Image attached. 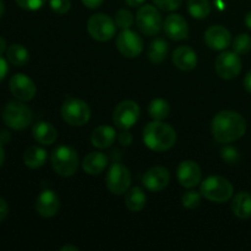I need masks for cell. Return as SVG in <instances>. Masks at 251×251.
I'll use <instances>...</instances> for the list:
<instances>
[{"label": "cell", "instance_id": "6da1fadb", "mask_svg": "<svg viewBox=\"0 0 251 251\" xmlns=\"http://www.w3.org/2000/svg\"><path fill=\"white\" fill-rule=\"evenodd\" d=\"M211 131L217 142L229 144L239 140L247 131L245 119L237 112L223 110L215 115L211 124Z\"/></svg>", "mask_w": 251, "mask_h": 251}, {"label": "cell", "instance_id": "7a4b0ae2", "mask_svg": "<svg viewBox=\"0 0 251 251\" xmlns=\"http://www.w3.org/2000/svg\"><path fill=\"white\" fill-rule=\"evenodd\" d=\"M176 130L162 120H154L145 126L144 142L152 151H168L176 145Z\"/></svg>", "mask_w": 251, "mask_h": 251}, {"label": "cell", "instance_id": "3957f363", "mask_svg": "<svg viewBox=\"0 0 251 251\" xmlns=\"http://www.w3.org/2000/svg\"><path fill=\"white\" fill-rule=\"evenodd\" d=\"M51 167L56 174L64 178L73 176L78 168L77 152L69 146H59L51 152Z\"/></svg>", "mask_w": 251, "mask_h": 251}, {"label": "cell", "instance_id": "277c9868", "mask_svg": "<svg viewBox=\"0 0 251 251\" xmlns=\"http://www.w3.org/2000/svg\"><path fill=\"white\" fill-rule=\"evenodd\" d=\"M200 193L208 201L222 203L233 196V185L223 176H208L201 184Z\"/></svg>", "mask_w": 251, "mask_h": 251}, {"label": "cell", "instance_id": "5b68a950", "mask_svg": "<svg viewBox=\"0 0 251 251\" xmlns=\"http://www.w3.org/2000/svg\"><path fill=\"white\" fill-rule=\"evenodd\" d=\"M5 124L12 130H24L32 124L33 114L31 109L19 100H11L2 110Z\"/></svg>", "mask_w": 251, "mask_h": 251}, {"label": "cell", "instance_id": "8992f818", "mask_svg": "<svg viewBox=\"0 0 251 251\" xmlns=\"http://www.w3.org/2000/svg\"><path fill=\"white\" fill-rule=\"evenodd\" d=\"M60 113L63 119L73 126H82L91 118L88 104L78 98H68L61 105Z\"/></svg>", "mask_w": 251, "mask_h": 251}, {"label": "cell", "instance_id": "52a82bcc", "mask_svg": "<svg viewBox=\"0 0 251 251\" xmlns=\"http://www.w3.org/2000/svg\"><path fill=\"white\" fill-rule=\"evenodd\" d=\"M117 25L105 14H96L88 19L87 32L98 42H107L114 37Z\"/></svg>", "mask_w": 251, "mask_h": 251}, {"label": "cell", "instance_id": "ba28073f", "mask_svg": "<svg viewBox=\"0 0 251 251\" xmlns=\"http://www.w3.org/2000/svg\"><path fill=\"white\" fill-rule=\"evenodd\" d=\"M136 25L145 36H156L162 29V17L156 7L144 5L137 10Z\"/></svg>", "mask_w": 251, "mask_h": 251}, {"label": "cell", "instance_id": "9c48e42d", "mask_svg": "<svg viewBox=\"0 0 251 251\" xmlns=\"http://www.w3.org/2000/svg\"><path fill=\"white\" fill-rule=\"evenodd\" d=\"M131 184V174L130 171L122 163H114L108 169L105 176L107 189L114 195H122L126 193Z\"/></svg>", "mask_w": 251, "mask_h": 251}, {"label": "cell", "instance_id": "30bf717a", "mask_svg": "<svg viewBox=\"0 0 251 251\" xmlns=\"http://www.w3.org/2000/svg\"><path fill=\"white\" fill-rule=\"evenodd\" d=\"M140 118V107L134 100H123L115 107L113 122L120 130H129Z\"/></svg>", "mask_w": 251, "mask_h": 251}, {"label": "cell", "instance_id": "8fae6325", "mask_svg": "<svg viewBox=\"0 0 251 251\" xmlns=\"http://www.w3.org/2000/svg\"><path fill=\"white\" fill-rule=\"evenodd\" d=\"M117 48L126 58H136L144 50V41L136 32L123 29L117 37Z\"/></svg>", "mask_w": 251, "mask_h": 251}, {"label": "cell", "instance_id": "7c38bea8", "mask_svg": "<svg viewBox=\"0 0 251 251\" xmlns=\"http://www.w3.org/2000/svg\"><path fill=\"white\" fill-rule=\"evenodd\" d=\"M215 68L220 77L232 80L242 71V59L235 51H223L217 56Z\"/></svg>", "mask_w": 251, "mask_h": 251}, {"label": "cell", "instance_id": "4fadbf2b", "mask_svg": "<svg viewBox=\"0 0 251 251\" xmlns=\"http://www.w3.org/2000/svg\"><path fill=\"white\" fill-rule=\"evenodd\" d=\"M12 96L21 102H28L36 96L37 88L33 81L25 74H15L9 82Z\"/></svg>", "mask_w": 251, "mask_h": 251}, {"label": "cell", "instance_id": "5bb4252c", "mask_svg": "<svg viewBox=\"0 0 251 251\" xmlns=\"http://www.w3.org/2000/svg\"><path fill=\"white\" fill-rule=\"evenodd\" d=\"M171 181L169 171L164 167H152L142 176V185L152 193L166 189Z\"/></svg>", "mask_w": 251, "mask_h": 251}, {"label": "cell", "instance_id": "9a60e30c", "mask_svg": "<svg viewBox=\"0 0 251 251\" xmlns=\"http://www.w3.org/2000/svg\"><path fill=\"white\" fill-rule=\"evenodd\" d=\"M176 176L178 181L184 188H195L201 181L202 174L199 164L194 161H183L176 169Z\"/></svg>", "mask_w": 251, "mask_h": 251}, {"label": "cell", "instance_id": "2e32d148", "mask_svg": "<svg viewBox=\"0 0 251 251\" xmlns=\"http://www.w3.org/2000/svg\"><path fill=\"white\" fill-rule=\"evenodd\" d=\"M60 200L53 190H43L36 200V211L44 218H50L58 213Z\"/></svg>", "mask_w": 251, "mask_h": 251}, {"label": "cell", "instance_id": "e0dca14e", "mask_svg": "<svg viewBox=\"0 0 251 251\" xmlns=\"http://www.w3.org/2000/svg\"><path fill=\"white\" fill-rule=\"evenodd\" d=\"M230 42H232L230 32L226 27L220 26V25L211 26L205 32L206 46L213 50H223L230 46Z\"/></svg>", "mask_w": 251, "mask_h": 251}, {"label": "cell", "instance_id": "ac0fdd59", "mask_svg": "<svg viewBox=\"0 0 251 251\" xmlns=\"http://www.w3.org/2000/svg\"><path fill=\"white\" fill-rule=\"evenodd\" d=\"M167 37L173 41H183L188 38L189 28L185 19L179 14H172L167 16L163 24Z\"/></svg>", "mask_w": 251, "mask_h": 251}, {"label": "cell", "instance_id": "d6986e66", "mask_svg": "<svg viewBox=\"0 0 251 251\" xmlns=\"http://www.w3.org/2000/svg\"><path fill=\"white\" fill-rule=\"evenodd\" d=\"M173 64L181 71H191L198 65V55L190 47L181 46L173 51Z\"/></svg>", "mask_w": 251, "mask_h": 251}, {"label": "cell", "instance_id": "ffe728a7", "mask_svg": "<svg viewBox=\"0 0 251 251\" xmlns=\"http://www.w3.org/2000/svg\"><path fill=\"white\" fill-rule=\"evenodd\" d=\"M115 134L114 127L108 126V125H100V126L96 127L91 134V142L97 149H108L112 146L115 141Z\"/></svg>", "mask_w": 251, "mask_h": 251}, {"label": "cell", "instance_id": "44dd1931", "mask_svg": "<svg viewBox=\"0 0 251 251\" xmlns=\"http://www.w3.org/2000/svg\"><path fill=\"white\" fill-rule=\"evenodd\" d=\"M108 166V157L102 152H91L83 158L82 168L90 176H98Z\"/></svg>", "mask_w": 251, "mask_h": 251}, {"label": "cell", "instance_id": "7402d4cb", "mask_svg": "<svg viewBox=\"0 0 251 251\" xmlns=\"http://www.w3.org/2000/svg\"><path fill=\"white\" fill-rule=\"evenodd\" d=\"M32 136L38 144L51 145L58 139V131L50 123L38 122L33 125Z\"/></svg>", "mask_w": 251, "mask_h": 251}, {"label": "cell", "instance_id": "603a6c76", "mask_svg": "<svg viewBox=\"0 0 251 251\" xmlns=\"http://www.w3.org/2000/svg\"><path fill=\"white\" fill-rule=\"evenodd\" d=\"M232 211L240 220H248L251 217V194L240 191L232 201Z\"/></svg>", "mask_w": 251, "mask_h": 251}, {"label": "cell", "instance_id": "cb8c5ba5", "mask_svg": "<svg viewBox=\"0 0 251 251\" xmlns=\"http://www.w3.org/2000/svg\"><path fill=\"white\" fill-rule=\"evenodd\" d=\"M146 194L139 186L130 189L126 193V196H125V206L131 212H140V211H142L145 206H146Z\"/></svg>", "mask_w": 251, "mask_h": 251}, {"label": "cell", "instance_id": "d4e9b609", "mask_svg": "<svg viewBox=\"0 0 251 251\" xmlns=\"http://www.w3.org/2000/svg\"><path fill=\"white\" fill-rule=\"evenodd\" d=\"M46 161L47 151L42 147L31 146L24 153V163L31 169L41 168L42 166H44Z\"/></svg>", "mask_w": 251, "mask_h": 251}, {"label": "cell", "instance_id": "484cf974", "mask_svg": "<svg viewBox=\"0 0 251 251\" xmlns=\"http://www.w3.org/2000/svg\"><path fill=\"white\" fill-rule=\"evenodd\" d=\"M147 55L151 63L161 64L163 63L168 55V43L164 39H154L150 43L147 49Z\"/></svg>", "mask_w": 251, "mask_h": 251}, {"label": "cell", "instance_id": "4316f807", "mask_svg": "<svg viewBox=\"0 0 251 251\" xmlns=\"http://www.w3.org/2000/svg\"><path fill=\"white\" fill-rule=\"evenodd\" d=\"M7 60L15 66H24L28 63L29 53L21 44H12L6 49Z\"/></svg>", "mask_w": 251, "mask_h": 251}, {"label": "cell", "instance_id": "83f0119b", "mask_svg": "<svg viewBox=\"0 0 251 251\" xmlns=\"http://www.w3.org/2000/svg\"><path fill=\"white\" fill-rule=\"evenodd\" d=\"M169 112H171V107L168 102L162 98L151 100L149 105V114L154 120H164L169 115Z\"/></svg>", "mask_w": 251, "mask_h": 251}, {"label": "cell", "instance_id": "f1b7e54d", "mask_svg": "<svg viewBox=\"0 0 251 251\" xmlns=\"http://www.w3.org/2000/svg\"><path fill=\"white\" fill-rule=\"evenodd\" d=\"M189 14L198 20H203L210 15L211 5L208 0H188Z\"/></svg>", "mask_w": 251, "mask_h": 251}, {"label": "cell", "instance_id": "f546056e", "mask_svg": "<svg viewBox=\"0 0 251 251\" xmlns=\"http://www.w3.org/2000/svg\"><path fill=\"white\" fill-rule=\"evenodd\" d=\"M233 49L237 54H247L251 50V37L247 33H240L233 41Z\"/></svg>", "mask_w": 251, "mask_h": 251}, {"label": "cell", "instance_id": "4dcf8cb0", "mask_svg": "<svg viewBox=\"0 0 251 251\" xmlns=\"http://www.w3.org/2000/svg\"><path fill=\"white\" fill-rule=\"evenodd\" d=\"M115 25L117 27L122 29H127L132 26L134 24V16H132L131 12L126 9H120L119 11L115 14V19H114Z\"/></svg>", "mask_w": 251, "mask_h": 251}, {"label": "cell", "instance_id": "1f68e13d", "mask_svg": "<svg viewBox=\"0 0 251 251\" xmlns=\"http://www.w3.org/2000/svg\"><path fill=\"white\" fill-rule=\"evenodd\" d=\"M201 193H198V191L189 190L181 196V205L184 206L188 210H194V208L199 207L201 202Z\"/></svg>", "mask_w": 251, "mask_h": 251}, {"label": "cell", "instance_id": "d6a6232c", "mask_svg": "<svg viewBox=\"0 0 251 251\" xmlns=\"http://www.w3.org/2000/svg\"><path fill=\"white\" fill-rule=\"evenodd\" d=\"M15 1L21 9L27 10V11H36L44 6L47 0H15Z\"/></svg>", "mask_w": 251, "mask_h": 251}, {"label": "cell", "instance_id": "836d02e7", "mask_svg": "<svg viewBox=\"0 0 251 251\" xmlns=\"http://www.w3.org/2000/svg\"><path fill=\"white\" fill-rule=\"evenodd\" d=\"M49 5H50V9L54 12L59 15H64L70 10L71 1L70 0H49Z\"/></svg>", "mask_w": 251, "mask_h": 251}, {"label": "cell", "instance_id": "e575fe53", "mask_svg": "<svg viewBox=\"0 0 251 251\" xmlns=\"http://www.w3.org/2000/svg\"><path fill=\"white\" fill-rule=\"evenodd\" d=\"M152 1L156 4V6L164 11H174L180 7L183 0H152Z\"/></svg>", "mask_w": 251, "mask_h": 251}, {"label": "cell", "instance_id": "d590c367", "mask_svg": "<svg viewBox=\"0 0 251 251\" xmlns=\"http://www.w3.org/2000/svg\"><path fill=\"white\" fill-rule=\"evenodd\" d=\"M221 157H222L223 161H226L227 163H235L238 161V154L237 150L233 149V147H225V149L221 151Z\"/></svg>", "mask_w": 251, "mask_h": 251}, {"label": "cell", "instance_id": "8d00e7d4", "mask_svg": "<svg viewBox=\"0 0 251 251\" xmlns=\"http://www.w3.org/2000/svg\"><path fill=\"white\" fill-rule=\"evenodd\" d=\"M118 141H119V144L123 145V146H130L132 142L131 134H130L127 130H123L119 134V136H118Z\"/></svg>", "mask_w": 251, "mask_h": 251}, {"label": "cell", "instance_id": "74e56055", "mask_svg": "<svg viewBox=\"0 0 251 251\" xmlns=\"http://www.w3.org/2000/svg\"><path fill=\"white\" fill-rule=\"evenodd\" d=\"M7 213H9V206L4 199L0 198V222H2L7 217Z\"/></svg>", "mask_w": 251, "mask_h": 251}, {"label": "cell", "instance_id": "f35d334b", "mask_svg": "<svg viewBox=\"0 0 251 251\" xmlns=\"http://www.w3.org/2000/svg\"><path fill=\"white\" fill-rule=\"evenodd\" d=\"M7 71H9V65H7V61L0 55V82L5 78Z\"/></svg>", "mask_w": 251, "mask_h": 251}, {"label": "cell", "instance_id": "ab89813d", "mask_svg": "<svg viewBox=\"0 0 251 251\" xmlns=\"http://www.w3.org/2000/svg\"><path fill=\"white\" fill-rule=\"evenodd\" d=\"M81 1L88 9H97V7H100L103 4L104 0H81Z\"/></svg>", "mask_w": 251, "mask_h": 251}, {"label": "cell", "instance_id": "60d3db41", "mask_svg": "<svg viewBox=\"0 0 251 251\" xmlns=\"http://www.w3.org/2000/svg\"><path fill=\"white\" fill-rule=\"evenodd\" d=\"M10 139H11V136H10L9 131H6V130H2V131H0V142H1L2 145L7 144V142L10 141Z\"/></svg>", "mask_w": 251, "mask_h": 251}, {"label": "cell", "instance_id": "b9f144b4", "mask_svg": "<svg viewBox=\"0 0 251 251\" xmlns=\"http://www.w3.org/2000/svg\"><path fill=\"white\" fill-rule=\"evenodd\" d=\"M244 88L248 92L251 93V70L247 74V76L244 78Z\"/></svg>", "mask_w": 251, "mask_h": 251}, {"label": "cell", "instance_id": "7bdbcfd3", "mask_svg": "<svg viewBox=\"0 0 251 251\" xmlns=\"http://www.w3.org/2000/svg\"><path fill=\"white\" fill-rule=\"evenodd\" d=\"M145 1H146V0H125V2H126V4L131 7L141 6Z\"/></svg>", "mask_w": 251, "mask_h": 251}, {"label": "cell", "instance_id": "ee69618b", "mask_svg": "<svg viewBox=\"0 0 251 251\" xmlns=\"http://www.w3.org/2000/svg\"><path fill=\"white\" fill-rule=\"evenodd\" d=\"M6 41L2 37H0V55H2L4 51H6Z\"/></svg>", "mask_w": 251, "mask_h": 251}, {"label": "cell", "instance_id": "f6af8a7d", "mask_svg": "<svg viewBox=\"0 0 251 251\" xmlns=\"http://www.w3.org/2000/svg\"><path fill=\"white\" fill-rule=\"evenodd\" d=\"M5 159V152H4V147H2V144L0 142V167L2 166Z\"/></svg>", "mask_w": 251, "mask_h": 251}, {"label": "cell", "instance_id": "bcb514c9", "mask_svg": "<svg viewBox=\"0 0 251 251\" xmlns=\"http://www.w3.org/2000/svg\"><path fill=\"white\" fill-rule=\"evenodd\" d=\"M78 251V248L77 247H71V245H65V247H63L60 249V251Z\"/></svg>", "mask_w": 251, "mask_h": 251}, {"label": "cell", "instance_id": "7dc6e473", "mask_svg": "<svg viewBox=\"0 0 251 251\" xmlns=\"http://www.w3.org/2000/svg\"><path fill=\"white\" fill-rule=\"evenodd\" d=\"M245 25L251 29V11L248 12L247 16H245Z\"/></svg>", "mask_w": 251, "mask_h": 251}, {"label": "cell", "instance_id": "c3c4849f", "mask_svg": "<svg viewBox=\"0 0 251 251\" xmlns=\"http://www.w3.org/2000/svg\"><path fill=\"white\" fill-rule=\"evenodd\" d=\"M4 11H5V5H4V2H2L1 0H0V17L2 16Z\"/></svg>", "mask_w": 251, "mask_h": 251}]
</instances>
